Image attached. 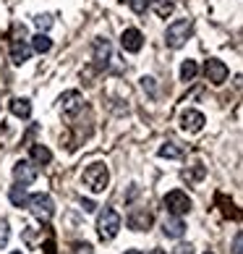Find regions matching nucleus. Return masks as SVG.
I'll return each mask as SVG.
<instances>
[{"mask_svg": "<svg viewBox=\"0 0 243 254\" xmlns=\"http://www.w3.org/2000/svg\"><path fill=\"white\" fill-rule=\"evenodd\" d=\"M81 184L87 186V189L92 194H102L107 189V184H110V171H107V165L105 163H92L84 168V173H81Z\"/></svg>", "mask_w": 243, "mask_h": 254, "instance_id": "nucleus-1", "label": "nucleus"}, {"mask_svg": "<svg viewBox=\"0 0 243 254\" xmlns=\"http://www.w3.org/2000/svg\"><path fill=\"white\" fill-rule=\"evenodd\" d=\"M194 34V21L191 18H178V21L167 24L165 29V45L173 50H181L186 42H189V37Z\"/></svg>", "mask_w": 243, "mask_h": 254, "instance_id": "nucleus-2", "label": "nucleus"}, {"mask_svg": "<svg viewBox=\"0 0 243 254\" xmlns=\"http://www.w3.org/2000/svg\"><path fill=\"white\" fill-rule=\"evenodd\" d=\"M32 210V215L40 223H50L52 220V215H55V202H52V196L50 194H29V204H26Z\"/></svg>", "mask_w": 243, "mask_h": 254, "instance_id": "nucleus-3", "label": "nucleus"}, {"mask_svg": "<svg viewBox=\"0 0 243 254\" xmlns=\"http://www.w3.org/2000/svg\"><path fill=\"white\" fill-rule=\"evenodd\" d=\"M118 231H120V215L113 210V207H105L99 215H97V233H99V239H115L118 236Z\"/></svg>", "mask_w": 243, "mask_h": 254, "instance_id": "nucleus-4", "label": "nucleus"}, {"mask_svg": "<svg viewBox=\"0 0 243 254\" xmlns=\"http://www.w3.org/2000/svg\"><path fill=\"white\" fill-rule=\"evenodd\" d=\"M162 204H165L167 215H178V218H183V215H189V212H191V204H194V202H191V196L186 194V191L173 189V191H167V194H165Z\"/></svg>", "mask_w": 243, "mask_h": 254, "instance_id": "nucleus-5", "label": "nucleus"}, {"mask_svg": "<svg viewBox=\"0 0 243 254\" xmlns=\"http://www.w3.org/2000/svg\"><path fill=\"white\" fill-rule=\"evenodd\" d=\"M29 55H32V45H29V40H26L24 26H16V34L11 40V61L16 65H24L26 61H29Z\"/></svg>", "mask_w": 243, "mask_h": 254, "instance_id": "nucleus-6", "label": "nucleus"}, {"mask_svg": "<svg viewBox=\"0 0 243 254\" xmlns=\"http://www.w3.org/2000/svg\"><path fill=\"white\" fill-rule=\"evenodd\" d=\"M204 76H207L209 84H214V87H220V84H225L228 76H230V68L225 63H222L220 58H209L207 63H204Z\"/></svg>", "mask_w": 243, "mask_h": 254, "instance_id": "nucleus-7", "label": "nucleus"}, {"mask_svg": "<svg viewBox=\"0 0 243 254\" xmlns=\"http://www.w3.org/2000/svg\"><path fill=\"white\" fill-rule=\"evenodd\" d=\"M92 53H95L97 71H107L110 61H113V48H110V42L105 40V37H97V40L92 42Z\"/></svg>", "mask_w": 243, "mask_h": 254, "instance_id": "nucleus-8", "label": "nucleus"}, {"mask_svg": "<svg viewBox=\"0 0 243 254\" xmlns=\"http://www.w3.org/2000/svg\"><path fill=\"white\" fill-rule=\"evenodd\" d=\"M60 110H63V116H79V113L84 110V95L79 89H68V92H63L60 95Z\"/></svg>", "mask_w": 243, "mask_h": 254, "instance_id": "nucleus-9", "label": "nucleus"}, {"mask_svg": "<svg viewBox=\"0 0 243 254\" xmlns=\"http://www.w3.org/2000/svg\"><path fill=\"white\" fill-rule=\"evenodd\" d=\"M37 165L32 163V160H18V163L13 165V181L21 184V186H29L37 181Z\"/></svg>", "mask_w": 243, "mask_h": 254, "instance_id": "nucleus-10", "label": "nucleus"}, {"mask_svg": "<svg viewBox=\"0 0 243 254\" xmlns=\"http://www.w3.org/2000/svg\"><path fill=\"white\" fill-rule=\"evenodd\" d=\"M204 124H207V118H204V113H199V110L189 108V110H183V113H181V128H183V131H189V134H196V131H201Z\"/></svg>", "mask_w": 243, "mask_h": 254, "instance_id": "nucleus-11", "label": "nucleus"}, {"mask_svg": "<svg viewBox=\"0 0 243 254\" xmlns=\"http://www.w3.org/2000/svg\"><path fill=\"white\" fill-rule=\"evenodd\" d=\"M120 48L126 53H139L144 48V34L139 29H123V34H120Z\"/></svg>", "mask_w": 243, "mask_h": 254, "instance_id": "nucleus-12", "label": "nucleus"}, {"mask_svg": "<svg viewBox=\"0 0 243 254\" xmlns=\"http://www.w3.org/2000/svg\"><path fill=\"white\" fill-rule=\"evenodd\" d=\"M152 223H154V218H152V212H146V210H134L128 215V228L131 231H149Z\"/></svg>", "mask_w": 243, "mask_h": 254, "instance_id": "nucleus-13", "label": "nucleus"}, {"mask_svg": "<svg viewBox=\"0 0 243 254\" xmlns=\"http://www.w3.org/2000/svg\"><path fill=\"white\" fill-rule=\"evenodd\" d=\"M162 233L167 239H183L186 223L178 218V215H170V218H165V223H162Z\"/></svg>", "mask_w": 243, "mask_h": 254, "instance_id": "nucleus-14", "label": "nucleus"}, {"mask_svg": "<svg viewBox=\"0 0 243 254\" xmlns=\"http://www.w3.org/2000/svg\"><path fill=\"white\" fill-rule=\"evenodd\" d=\"M8 108H11V113L16 118H21V121L32 118V102L26 97H13L11 102H8Z\"/></svg>", "mask_w": 243, "mask_h": 254, "instance_id": "nucleus-15", "label": "nucleus"}, {"mask_svg": "<svg viewBox=\"0 0 243 254\" xmlns=\"http://www.w3.org/2000/svg\"><path fill=\"white\" fill-rule=\"evenodd\" d=\"M29 155H32V163L34 165H50L52 163V152H50V147H45V144H32L29 149Z\"/></svg>", "mask_w": 243, "mask_h": 254, "instance_id": "nucleus-16", "label": "nucleus"}, {"mask_svg": "<svg viewBox=\"0 0 243 254\" xmlns=\"http://www.w3.org/2000/svg\"><path fill=\"white\" fill-rule=\"evenodd\" d=\"M29 45H32V50L40 53V55H45V53L52 50V40L48 37V32H37L32 40H29Z\"/></svg>", "mask_w": 243, "mask_h": 254, "instance_id": "nucleus-17", "label": "nucleus"}, {"mask_svg": "<svg viewBox=\"0 0 243 254\" xmlns=\"http://www.w3.org/2000/svg\"><path fill=\"white\" fill-rule=\"evenodd\" d=\"M8 199H11L13 207H26L29 204V191H26V186L16 184V186H11V191H8Z\"/></svg>", "mask_w": 243, "mask_h": 254, "instance_id": "nucleus-18", "label": "nucleus"}, {"mask_svg": "<svg viewBox=\"0 0 243 254\" xmlns=\"http://www.w3.org/2000/svg\"><path fill=\"white\" fill-rule=\"evenodd\" d=\"M149 8H152L160 18H167L175 11V0H149Z\"/></svg>", "mask_w": 243, "mask_h": 254, "instance_id": "nucleus-19", "label": "nucleus"}, {"mask_svg": "<svg viewBox=\"0 0 243 254\" xmlns=\"http://www.w3.org/2000/svg\"><path fill=\"white\" fill-rule=\"evenodd\" d=\"M160 157L178 160V157H183V147H181L178 142H165V144L160 147Z\"/></svg>", "mask_w": 243, "mask_h": 254, "instance_id": "nucleus-20", "label": "nucleus"}, {"mask_svg": "<svg viewBox=\"0 0 243 254\" xmlns=\"http://www.w3.org/2000/svg\"><path fill=\"white\" fill-rule=\"evenodd\" d=\"M196 73H199V63L191 61V58L183 61V65H181V81H194Z\"/></svg>", "mask_w": 243, "mask_h": 254, "instance_id": "nucleus-21", "label": "nucleus"}, {"mask_svg": "<svg viewBox=\"0 0 243 254\" xmlns=\"http://www.w3.org/2000/svg\"><path fill=\"white\" fill-rule=\"evenodd\" d=\"M34 24H37V29H40V32H48L50 26H52V16L50 13H40V16L34 18Z\"/></svg>", "mask_w": 243, "mask_h": 254, "instance_id": "nucleus-22", "label": "nucleus"}, {"mask_svg": "<svg viewBox=\"0 0 243 254\" xmlns=\"http://www.w3.org/2000/svg\"><path fill=\"white\" fill-rule=\"evenodd\" d=\"M8 239H11V228H8V220L0 218V249H5Z\"/></svg>", "mask_w": 243, "mask_h": 254, "instance_id": "nucleus-23", "label": "nucleus"}, {"mask_svg": "<svg viewBox=\"0 0 243 254\" xmlns=\"http://www.w3.org/2000/svg\"><path fill=\"white\" fill-rule=\"evenodd\" d=\"M126 3L134 13H146V8H149V0H126Z\"/></svg>", "mask_w": 243, "mask_h": 254, "instance_id": "nucleus-24", "label": "nucleus"}, {"mask_svg": "<svg viewBox=\"0 0 243 254\" xmlns=\"http://www.w3.org/2000/svg\"><path fill=\"white\" fill-rule=\"evenodd\" d=\"M73 254H95V247L92 244H73Z\"/></svg>", "mask_w": 243, "mask_h": 254, "instance_id": "nucleus-25", "label": "nucleus"}, {"mask_svg": "<svg viewBox=\"0 0 243 254\" xmlns=\"http://www.w3.org/2000/svg\"><path fill=\"white\" fill-rule=\"evenodd\" d=\"M173 254H194V247L191 244H178V247L173 249Z\"/></svg>", "mask_w": 243, "mask_h": 254, "instance_id": "nucleus-26", "label": "nucleus"}, {"mask_svg": "<svg viewBox=\"0 0 243 254\" xmlns=\"http://www.w3.org/2000/svg\"><path fill=\"white\" fill-rule=\"evenodd\" d=\"M142 87H144V89H149L152 95L157 92V89H154V79H152V76H144V79H142Z\"/></svg>", "mask_w": 243, "mask_h": 254, "instance_id": "nucleus-27", "label": "nucleus"}, {"mask_svg": "<svg viewBox=\"0 0 243 254\" xmlns=\"http://www.w3.org/2000/svg\"><path fill=\"white\" fill-rule=\"evenodd\" d=\"M81 210H84V212H95V210H97V204L92 202V199H81Z\"/></svg>", "mask_w": 243, "mask_h": 254, "instance_id": "nucleus-28", "label": "nucleus"}, {"mask_svg": "<svg viewBox=\"0 0 243 254\" xmlns=\"http://www.w3.org/2000/svg\"><path fill=\"white\" fill-rule=\"evenodd\" d=\"M233 254H241V231L236 233V239H233Z\"/></svg>", "mask_w": 243, "mask_h": 254, "instance_id": "nucleus-29", "label": "nucleus"}, {"mask_svg": "<svg viewBox=\"0 0 243 254\" xmlns=\"http://www.w3.org/2000/svg\"><path fill=\"white\" fill-rule=\"evenodd\" d=\"M149 254H167V252H165V249H152Z\"/></svg>", "mask_w": 243, "mask_h": 254, "instance_id": "nucleus-30", "label": "nucleus"}, {"mask_svg": "<svg viewBox=\"0 0 243 254\" xmlns=\"http://www.w3.org/2000/svg\"><path fill=\"white\" fill-rule=\"evenodd\" d=\"M123 254H142V252H139V249H128V252H123Z\"/></svg>", "mask_w": 243, "mask_h": 254, "instance_id": "nucleus-31", "label": "nucleus"}, {"mask_svg": "<svg viewBox=\"0 0 243 254\" xmlns=\"http://www.w3.org/2000/svg\"><path fill=\"white\" fill-rule=\"evenodd\" d=\"M13 254H21V252H13Z\"/></svg>", "mask_w": 243, "mask_h": 254, "instance_id": "nucleus-32", "label": "nucleus"}, {"mask_svg": "<svg viewBox=\"0 0 243 254\" xmlns=\"http://www.w3.org/2000/svg\"><path fill=\"white\" fill-rule=\"evenodd\" d=\"M207 254H212V252H207Z\"/></svg>", "mask_w": 243, "mask_h": 254, "instance_id": "nucleus-33", "label": "nucleus"}]
</instances>
